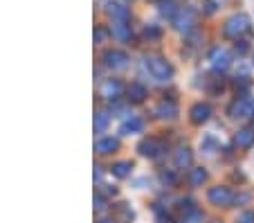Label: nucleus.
Listing matches in <instances>:
<instances>
[{
	"mask_svg": "<svg viewBox=\"0 0 254 223\" xmlns=\"http://www.w3.org/2000/svg\"><path fill=\"white\" fill-rule=\"evenodd\" d=\"M205 9H207V14H214V11H216V5L211 2V0H207V2H205Z\"/></svg>",
	"mask_w": 254,
	"mask_h": 223,
	"instance_id": "obj_32",
	"label": "nucleus"
},
{
	"mask_svg": "<svg viewBox=\"0 0 254 223\" xmlns=\"http://www.w3.org/2000/svg\"><path fill=\"white\" fill-rule=\"evenodd\" d=\"M239 223H254V214H241Z\"/></svg>",
	"mask_w": 254,
	"mask_h": 223,
	"instance_id": "obj_30",
	"label": "nucleus"
},
{
	"mask_svg": "<svg viewBox=\"0 0 254 223\" xmlns=\"http://www.w3.org/2000/svg\"><path fill=\"white\" fill-rule=\"evenodd\" d=\"M106 39H108V32H106L104 27H97L95 29V41H97V43H104Z\"/></svg>",
	"mask_w": 254,
	"mask_h": 223,
	"instance_id": "obj_26",
	"label": "nucleus"
},
{
	"mask_svg": "<svg viewBox=\"0 0 254 223\" xmlns=\"http://www.w3.org/2000/svg\"><path fill=\"white\" fill-rule=\"evenodd\" d=\"M120 92H122V86L117 79H108V81L104 83V97L106 99H115Z\"/></svg>",
	"mask_w": 254,
	"mask_h": 223,
	"instance_id": "obj_17",
	"label": "nucleus"
},
{
	"mask_svg": "<svg viewBox=\"0 0 254 223\" xmlns=\"http://www.w3.org/2000/svg\"><path fill=\"white\" fill-rule=\"evenodd\" d=\"M95 210H97V212H101V210H106V201L101 199V196H97V199H95Z\"/></svg>",
	"mask_w": 254,
	"mask_h": 223,
	"instance_id": "obj_29",
	"label": "nucleus"
},
{
	"mask_svg": "<svg viewBox=\"0 0 254 223\" xmlns=\"http://www.w3.org/2000/svg\"><path fill=\"white\" fill-rule=\"evenodd\" d=\"M207 199H209V203L216 205V208H227V205H232L234 196H232V192L227 187L218 185V187H211L209 192H207Z\"/></svg>",
	"mask_w": 254,
	"mask_h": 223,
	"instance_id": "obj_3",
	"label": "nucleus"
},
{
	"mask_svg": "<svg viewBox=\"0 0 254 223\" xmlns=\"http://www.w3.org/2000/svg\"><path fill=\"white\" fill-rule=\"evenodd\" d=\"M158 151H160V142L153 140V138L139 142V153H142L144 158H155V155H158Z\"/></svg>",
	"mask_w": 254,
	"mask_h": 223,
	"instance_id": "obj_13",
	"label": "nucleus"
},
{
	"mask_svg": "<svg viewBox=\"0 0 254 223\" xmlns=\"http://www.w3.org/2000/svg\"><path fill=\"white\" fill-rule=\"evenodd\" d=\"M178 212L183 214V217H187V214L196 212V208H193V201H180V205H178Z\"/></svg>",
	"mask_w": 254,
	"mask_h": 223,
	"instance_id": "obj_22",
	"label": "nucleus"
},
{
	"mask_svg": "<svg viewBox=\"0 0 254 223\" xmlns=\"http://www.w3.org/2000/svg\"><path fill=\"white\" fill-rule=\"evenodd\" d=\"M173 162H176L178 169H187V167L191 165V151H189L187 147L178 149V151H176V158H173Z\"/></svg>",
	"mask_w": 254,
	"mask_h": 223,
	"instance_id": "obj_15",
	"label": "nucleus"
},
{
	"mask_svg": "<svg viewBox=\"0 0 254 223\" xmlns=\"http://www.w3.org/2000/svg\"><path fill=\"white\" fill-rule=\"evenodd\" d=\"M130 169H133V165H130V162H115V165L111 167L113 176H117V178H126V176L130 174Z\"/></svg>",
	"mask_w": 254,
	"mask_h": 223,
	"instance_id": "obj_20",
	"label": "nucleus"
},
{
	"mask_svg": "<svg viewBox=\"0 0 254 223\" xmlns=\"http://www.w3.org/2000/svg\"><path fill=\"white\" fill-rule=\"evenodd\" d=\"M108 14H111V18L115 20V23H126L130 11H128V7L120 5V2H108Z\"/></svg>",
	"mask_w": 254,
	"mask_h": 223,
	"instance_id": "obj_9",
	"label": "nucleus"
},
{
	"mask_svg": "<svg viewBox=\"0 0 254 223\" xmlns=\"http://www.w3.org/2000/svg\"><path fill=\"white\" fill-rule=\"evenodd\" d=\"M207 180V171L202 169V167H193L191 171H189V185L191 187H198V185H202Z\"/></svg>",
	"mask_w": 254,
	"mask_h": 223,
	"instance_id": "obj_18",
	"label": "nucleus"
},
{
	"mask_svg": "<svg viewBox=\"0 0 254 223\" xmlns=\"http://www.w3.org/2000/svg\"><path fill=\"white\" fill-rule=\"evenodd\" d=\"M144 66H146V70L151 73V77L158 79V81H169V79L173 77L171 63L164 61L162 57H149L144 61Z\"/></svg>",
	"mask_w": 254,
	"mask_h": 223,
	"instance_id": "obj_1",
	"label": "nucleus"
},
{
	"mask_svg": "<svg viewBox=\"0 0 254 223\" xmlns=\"http://www.w3.org/2000/svg\"><path fill=\"white\" fill-rule=\"evenodd\" d=\"M160 178H162L164 185H176L178 183V178H176V174H173V171H162V174H160Z\"/></svg>",
	"mask_w": 254,
	"mask_h": 223,
	"instance_id": "obj_24",
	"label": "nucleus"
},
{
	"mask_svg": "<svg viewBox=\"0 0 254 223\" xmlns=\"http://www.w3.org/2000/svg\"><path fill=\"white\" fill-rule=\"evenodd\" d=\"M189 115H191L193 124H205V122L209 120V115H211V106H209V104L198 102V104H193V106H191Z\"/></svg>",
	"mask_w": 254,
	"mask_h": 223,
	"instance_id": "obj_7",
	"label": "nucleus"
},
{
	"mask_svg": "<svg viewBox=\"0 0 254 223\" xmlns=\"http://www.w3.org/2000/svg\"><path fill=\"white\" fill-rule=\"evenodd\" d=\"M155 115H158L160 120H173V117L178 115V106L171 99H162V102L155 106Z\"/></svg>",
	"mask_w": 254,
	"mask_h": 223,
	"instance_id": "obj_8",
	"label": "nucleus"
},
{
	"mask_svg": "<svg viewBox=\"0 0 254 223\" xmlns=\"http://www.w3.org/2000/svg\"><path fill=\"white\" fill-rule=\"evenodd\" d=\"M120 217L124 219V221H130V219H133V212H130L128 208H120Z\"/></svg>",
	"mask_w": 254,
	"mask_h": 223,
	"instance_id": "obj_28",
	"label": "nucleus"
},
{
	"mask_svg": "<svg viewBox=\"0 0 254 223\" xmlns=\"http://www.w3.org/2000/svg\"><path fill=\"white\" fill-rule=\"evenodd\" d=\"M99 223H108V221H99Z\"/></svg>",
	"mask_w": 254,
	"mask_h": 223,
	"instance_id": "obj_33",
	"label": "nucleus"
},
{
	"mask_svg": "<svg viewBox=\"0 0 254 223\" xmlns=\"http://www.w3.org/2000/svg\"><path fill=\"white\" fill-rule=\"evenodd\" d=\"M162 14L164 16H173V14H176V5H173V2H164V5H162Z\"/></svg>",
	"mask_w": 254,
	"mask_h": 223,
	"instance_id": "obj_27",
	"label": "nucleus"
},
{
	"mask_svg": "<svg viewBox=\"0 0 254 223\" xmlns=\"http://www.w3.org/2000/svg\"><path fill=\"white\" fill-rule=\"evenodd\" d=\"M122 136H133V133H142L144 131V122L139 117H128V120L122 124Z\"/></svg>",
	"mask_w": 254,
	"mask_h": 223,
	"instance_id": "obj_12",
	"label": "nucleus"
},
{
	"mask_svg": "<svg viewBox=\"0 0 254 223\" xmlns=\"http://www.w3.org/2000/svg\"><path fill=\"white\" fill-rule=\"evenodd\" d=\"M234 145L239 147V149H250V147L254 145V131L252 129H241L234 136Z\"/></svg>",
	"mask_w": 254,
	"mask_h": 223,
	"instance_id": "obj_11",
	"label": "nucleus"
},
{
	"mask_svg": "<svg viewBox=\"0 0 254 223\" xmlns=\"http://www.w3.org/2000/svg\"><path fill=\"white\" fill-rule=\"evenodd\" d=\"M191 23H193L191 9H185V11H180V14H178L176 29H178V32H189V29H191Z\"/></svg>",
	"mask_w": 254,
	"mask_h": 223,
	"instance_id": "obj_14",
	"label": "nucleus"
},
{
	"mask_svg": "<svg viewBox=\"0 0 254 223\" xmlns=\"http://www.w3.org/2000/svg\"><path fill=\"white\" fill-rule=\"evenodd\" d=\"M113 36H115V39H120V41H126L130 36V25L115 23V25H113Z\"/></svg>",
	"mask_w": 254,
	"mask_h": 223,
	"instance_id": "obj_19",
	"label": "nucleus"
},
{
	"mask_svg": "<svg viewBox=\"0 0 254 223\" xmlns=\"http://www.w3.org/2000/svg\"><path fill=\"white\" fill-rule=\"evenodd\" d=\"M126 61H128V57H126V52H122V50H108V52H104L106 68L122 70V68H126Z\"/></svg>",
	"mask_w": 254,
	"mask_h": 223,
	"instance_id": "obj_4",
	"label": "nucleus"
},
{
	"mask_svg": "<svg viewBox=\"0 0 254 223\" xmlns=\"http://www.w3.org/2000/svg\"><path fill=\"white\" fill-rule=\"evenodd\" d=\"M209 61H211V68H216V70H227V68H230V63H232V57H230V52H227V50L214 48V50L209 52Z\"/></svg>",
	"mask_w": 254,
	"mask_h": 223,
	"instance_id": "obj_6",
	"label": "nucleus"
},
{
	"mask_svg": "<svg viewBox=\"0 0 254 223\" xmlns=\"http://www.w3.org/2000/svg\"><path fill=\"white\" fill-rule=\"evenodd\" d=\"M236 52L245 54V52H248V43H245V41H239V43H236Z\"/></svg>",
	"mask_w": 254,
	"mask_h": 223,
	"instance_id": "obj_31",
	"label": "nucleus"
},
{
	"mask_svg": "<svg viewBox=\"0 0 254 223\" xmlns=\"http://www.w3.org/2000/svg\"><path fill=\"white\" fill-rule=\"evenodd\" d=\"M202 221V214L198 212H191V214H187V217H183V223H200Z\"/></svg>",
	"mask_w": 254,
	"mask_h": 223,
	"instance_id": "obj_25",
	"label": "nucleus"
},
{
	"mask_svg": "<svg viewBox=\"0 0 254 223\" xmlns=\"http://www.w3.org/2000/svg\"><path fill=\"white\" fill-rule=\"evenodd\" d=\"M108 126V115L106 113H97L95 115V133H104Z\"/></svg>",
	"mask_w": 254,
	"mask_h": 223,
	"instance_id": "obj_21",
	"label": "nucleus"
},
{
	"mask_svg": "<svg viewBox=\"0 0 254 223\" xmlns=\"http://www.w3.org/2000/svg\"><path fill=\"white\" fill-rule=\"evenodd\" d=\"M117 147H120V142H117L115 138H99V140L95 142V151L101 155H108V153H113V151H117Z\"/></svg>",
	"mask_w": 254,
	"mask_h": 223,
	"instance_id": "obj_10",
	"label": "nucleus"
},
{
	"mask_svg": "<svg viewBox=\"0 0 254 223\" xmlns=\"http://www.w3.org/2000/svg\"><path fill=\"white\" fill-rule=\"evenodd\" d=\"M250 29V18L245 14H236L232 16V18H227L225 27H223V32H225V36H232V39H239L241 34H245Z\"/></svg>",
	"mask_w": 254,
	"mask_h": 223,
	"instance_id": "obj_2",
	"label": "nucleus"
},
{
	"mask_svg": "<svg viewBox=\"0 0 254 223\" xmlns=\"http://www.w3.org/2000/svg\"><path fill=\"white\" fill-rule=\"evenodd\" d=\"M144 36L149 41H158L160 36H162V32H160V27H155V25H149V27L144 29Z\"/></svg>",
	"mask_w": 254,
	"mask_h": 223,
	"instance_id": "obj_23",
	"label": "nucleus"
},
{
	"mask_svg": "<svg viewBox=\"0 0 254 223\" xmlns=\"http://www.w3.org/2000/svg\"><path fill=\"white\" fill-rule=\"evenodd\" d=\"M230 115L234 117V120H248V117H252V115H254V108H252V104H250L248 99L239 97L236 102H232V106H230Z\"/></svg>",
	"mask_w": 254,
	"mask_h": 223,
	"instance_id": "obj_5",
	"label": "nucleus"
},
{
	"mask_svg": "<svg viewBox=\"0 0 254 223\" xmlns=\"http://www.w3.org/2000/svg\"><path fill=\"white\" fill-rule=\"evenodd\" d=\"M126 92H128V99H130V102H144V97H146V88H144L142 83H137V81L130 83Z\"/></svg>",
	"mask_w": 254,
	"mask_h": 223,
	"instance_id": "obj_16",
	"label": "nucleus"
}]
</instances>
